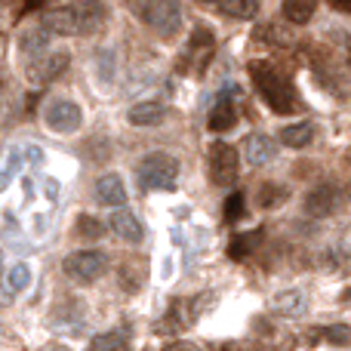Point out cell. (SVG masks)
Instances as JSON below:
<instances>
[{"label": "cell", "instance_id": "cell-1", "mask_svg": "<svg viewBox=\"0 0 351 351\" xmlns=\"http://www.w3.org/2000/svg\"><path fill=\"white\" fill-rule=\"evenodd\" d=\"M250 74H253V84L259 86L262 99L271 105V111L290 114V111L299 108V99H296V93H293L290 80H287L274 65H268V62H253V65H250Z\"/></svg>", "mask_w": 351, "mask_h": 351}, {"label": "cell", "instance_id": "cell-2", "mask_svg": "<svg viewBox=\"0 0 351 351\" xmlns=\"http://www.w3.org/2000/svg\"><path fill=\"white\" fill-rule=\"evenodd\" d=\"M130 6L148 28H154L164 37L176 34L182 25V10L176 0H130Z\"/></svg>", "mask_w": 351, "mask_h": 351}, {"label": "cell", "instance_id": "cell-3", "mask_svg": "<svg viewBox=\"0 0 351 351\" xmlns=\"http://www.w3.org/2000/svg\"><path fill=\"white\" fill-rule=\"evenodd\" d=\"M136 173H139V185L148 191H170L179 179V160L167 152H154L142 160Z\"/></svg>", "mask_w": 351, "mask_h": 351}, {"label": "cell", "instance_id": "cell-4", "mask_svg": "<svg viewBox=\"0 0 351 351\" xmlns=\"http://www.w3.org/2000/svg\"><path fill=\"white\" fill-rule=\"evenodd\" d=\"M108 271V259L99 250H80V253H71L65 259V274L80 284H90V280L102 278Z\"/></svg>", "mask_w": 351, "mask_h": 351}, {"label": "cell", "instance_id": "cell-5", "mask_svg": "<svg viewBox=\"0 0 351 351\" xmlns=\"http://www.w3.org/2000/svg\"><path fill=\"white\" fill-rule=\"evenodd\" d=\"M237 170H241V158L228 142H213L210 148V176L216 185H234Z\"/></svg>", "mask_w": 351, "mask_h": 351}, {"label": "cell", "instance_id": "cell-6", "mask_svg": "<svg viewBox=\"0 0 351 351\" xmlns=\"http://www.w3.org/2000/svg\"><path fill=\"white\" fill-rule=\"evenodd\" d=\"M80 123H84V114H80L77 102H71V99H53L49 102L47 127L53 133H74V130H80Z\"/></svg>", "mask_w": 351, "mask_h": 351}, {"label": "cell", "instance_id": "cell-7", "mask_svg": "<svg viewBox=\"0 0 351 351\" xmlns=\"http://www.w3.org/2000/svg\"><path fill=\"white\" fill-rule=\"evenodd\" d=\"M71 56L65 49H56V53H47V56H34V62L28 65V80L31 84H53L62 71L68 68Z\"/></svg>", "mask_w": 351, "mask_h": 351}, {"label": "cell", "instance_id": "cell-8", "mask_svg": "<svg viewBox=\"0 0 351 351\" xmlns=\"http://www.w3.org/2000/svg\"><path fill=\"white\" fill-rule=\"evenodd\" d=\"M74 16H77V31L80 34H96L99 28L108 19V10H105L102 0H74Z\"/></svg>", "mask_w": 351, "mask_h": 351}, {"label": "cell", "instance_id": "cell-9", "mask_svg": "<svg viewBox=\"0 0 351 351\" xmlns=\"http://www.w3.org/2000/svg\"><path fill=\"white\" fill-rule=\"evenodd\" d=\"M108 225H111V231H114L121 241H127V243H142V237H145V228H142V222L130 210H121V206L111 213Z\"/></svg>", "mask_w": 351, "mask_h": 351}, {"label": "cell", "instance_id": "cell-10", "mask_svg": "<svg viewBox=\"0 0 351 351\" xmlns=\"http://www.w3.org/2000/svg\"><path fill=\"white\" fill-rule=\"evenodd\" d=\"M43 28L49 31V34H62V37H74L80 34L77 31V16H74V6H59V10H49L43 12Z\"/></svg>", "mask_w": 351, "mask_h": 351}, {"label": "cell", "instance_id": "cell-11", "mask_svg": "<svg viewBox=\"0 0 351 351\" xmlns=\"http://www.w3.org/2000/svg\"><path fill=\"white\" fill-rule=\"evenodd\" d=\"M243 158L253 167H265L278 158V145H274V139H268L265 133H256L243 142Z\"/></svg>", "mask_w": 351, "mask_h": 351}, {"label": "cell", "instance_id": "cell-12", "mask_svg": "<svg viewBox=\"0 0 351 351\" xmlns=\"http://www.w3.org/2000/svg\"><path fill=\"white\" fill-rule=\"evenodd\" d=\"M96 200L102 206H123L127 204V188H123V179L117 173H108L96 182Z\"/></svg>", "mask_w": 351, "mask_h": 351}, {"label": "cell", "instance_id": "cell-13", "mask_svg": "<svg viewBox=\"0 0 351 351\" xmlns=\"http://www.w3.org/2000/svg\"><path fill=\"white\" fill-rule=\"evenodd\" d=\"M271 308H274V315H280V317H302L305 311H308V299L299 290H284L271 299Z\"/></svg>", "mask_w": 351, "mask_h": 351}, {"label": "cell", "instance_id": "cell-14", "mask_svg": "<svg viewBox=\"0 0 351 351\" xmlns=\"http://www.w3.org/2000/svg\"><path fill=\"white\" fill-rule=\"evenodd\" d=\"M167 117V108L160 102H136L130 108V123L133 127H158Z\"/></svg>", "mask_w": 351, "mask_h": 351}, {"label": "cell", "instance_id": "cell-15", "mask_svg": "<svg viewBox=\"0 0 351 351\" xmlns=\"http://www.w3.org/2000/svg\"><path fill=\"white\" fill-rule=\"evenodd\" d=\"M234 121H237V108L228 99V93H225V96H219L216 108L210 111V130L213 133H225V130L234 127Z\"/></svg>", "mask_w": 351, "mask_h": 351}, {"label": "cell", "instance_id": "cell-16", "mask_svg": "<svg viewBox=\"0 0 351 351\" xmlns=\"http://www.w3.org/2000/svg\"><path fill=\"white\" fill-rule=\"evenodd\" d=\"M333 206H336V191L330 185L315 188V191L305 197V213H308V216H330Z\"/></svg>", "mask_w": 351, "mask_h": 351}, {"label": "cell", "instance_id": "cell-17", "mask_svg": "<svg viewBox=\"0 0 351 351\" xmlns=\"http://www.w3.org/2000/svg\"><path fill=\"white\" fill-rule=\"evenodd\" d=\"M311 136H315V127H311L308 121L290 123V127L280 130V142H284L287 148H305L311 142Z\"/></svg>", "mask_w": 351, "mask_h": 351}, {"label": "cell", "instance_id": "cell-18", "mask_svg": "<svg viewBox=\"0 0 351 351\" xmlns=\"http://www.w3.org/2000/svg\"><path fill=\"white\" fill-rule=\"evenodd\" d=\"M317 10V0H284V16L293 25H308Z\"/></svg>", "mask_w": 351, "mask_h": 351}, {"label": "cell", "instance_id": "cell-19", "mask_svg": "<svg viewBox=\"0 0 351 351\" xmlns=\"http://www.w3.org/2000/svg\"><path fill=\"white\" fill-rule=\"evenodd\" d=\"M259 241H262V228H256V231H250V234H237L234 241L228 243V256L234 262H241V259H247L250 253H253L256 247H259Z\"/></svg>", "mask_w": 351, "mask_h": 351}, {"label": "cell", "instance_id": "cell-20", "mask_svg": "<svg viewBox=\"0 0 351 351\" xmlns=\"http://www.w3.org/2000/svg\"><path fill=\"white\" fill-rule=\"evenodd\" d=\"M222 12L231 19H256L259 12V0H222Z\"/></svg>", "mask_w": 351, "mask_h": 351}, {"label": "cell", "instance_id": "cell-21", "mask_svg": "<svg viewBox=\"0 0 351 351\" xmlns=\"http://www.w3.org/2000/svg\"><path fill=\"white\" fill-rule=\"evenodd\" d=\"M28 280H31L28 265H12L10 271H6V290H10V293H22L25 287H28Z\"/></svg>", "mask_w": 351, "mask_h": 351}, {"label": "cell", "instance_id": "cell-22", "mask_svg": "<svg viewBox=\"0 0 351 351\" xmlns=\"http://www.w3.org/2000/svg\"><path fill=\"white\" fill-rule=\"evenodd\" d=\"M49 40V31L43 28H34V31H25V37H22V49L25 53H37V49H43V43Z\"/></svg>", "mask_w": 351, "mask_h": 351}, {"label": "cell", "instance_id": "cell-23", "mask_svg": "<svg viewBox=\"0 0 351 351\" xmlns=\"http://www.w3.org/2000/svg\"><path fill=\"white\" fill-rule=\"evenodd\" d=\"M77 234L86 237V241H99V237L105 234V228H102V222H99V219L80 216V219H77Z\"/></svg>", "mask_w": 351, "mask_h": 351}, {"label": "cell", "instance_id": "cell-24", "mask_svg": "<svg viewBox=\"0 0 351 351\" xmlns=\"http://www.w3.org/2000/svg\"><path fill=\"white\" fill-rule=\"evenodd\" d=\"M19 167H22V158H19V152H10L3 158V167H0V191L10 185V179L19 173Z\"/></svg>", "mask_w": 351, "mask_h": 351}, {"label": "cell", "instance_id": "cell-25", "mask_svg": "<svg viewBox=\"0 0 351 351\" xmlns=\"http://www.w3.org/2000/svg\"><path fill=\"white\" fill-rule=\"evenodd\" d=\"M90 346L96 351H111V348H127V339H123L121 333H102V336H96Z\"/></svg>", "mask_w": 351, "mask_h": 351}, {"label": "cell", "instance_id": "cell-26", "mask_svg": "<svg viewBox=\"0 0 351 351\" xmlns=\"http://www.w3.org/2000/svg\"><path fill=\"white\" fill-rule=\"evenodd\" d=\"M241 216H243V194H231V197L225 200V219L237 222Z\"/></svg>", "mask_w": 351, "mask_h": 351}, {"label": "cell", "instance_id": "cell-27", "mask_svg": "<svg viewBox=\"0 0 351 351\" xmlns=\"http://www.w3.org/2000/svg\"><path fill=\"white\" fill-rule=\"evenodd\" d=\"M25 154H28V158H25V160H28V164H43V152H40V148H37V145H28V148H25Z\"/></svg>", "mask_w": 351, "mask_h": 351}, {"label": "cell", "instance_id": "cell-28", "mask_svg": "<svg viewBox=\"0 0 351 351\" xmlns=\"http://www.w3.org/2000/svg\"><path fill=\"white\" fill-rule=\"evenodd\" d=\"M330 330H333V333H330V336H333V342H348L351 339L348 327H330Z\"/></svg>", "mask_w": 351, "mask_h": 351}, {"label": "cell", "instance_id": "cell-29", "mask_svg": "<svg viewBox=\"0 0 351 351\" xmlns=\"http://www.w3.org/2000/svg\"><path fill=\"white\" fill-rule=\"evenodd\" d=\"M333 6H339V10H348L351 12V0H330Z\"/></svg>", "mask_w": 351, "mask_h": 351}, {"label": "cell", "instance_id": "cell-30", "mask_svg": "<svg viewBox=\"0 0 351 351\" xmlns=\"http://www.w3.org/2000/svg\"><path fill=\"white\" fill-rule=\"evenodd\" d=\"M28 3H31V6H37V3H40V0H28Z\"/></svg>", "mask_w": 351, "mask_h": 351}, {"label": "cell", "instance_id": "cell-31", "mask_svg": "<svg viewBox=\"0 0 351 351\" xmlns=\"http://www.w3.org/2000/svg\"><path fill=\"white\" fill-rule=\"evenodd\" d=\"M204 3H216V0H204Z\"/></svg>", "mask_w": 351, "mask_h": 351}]
</instances>
